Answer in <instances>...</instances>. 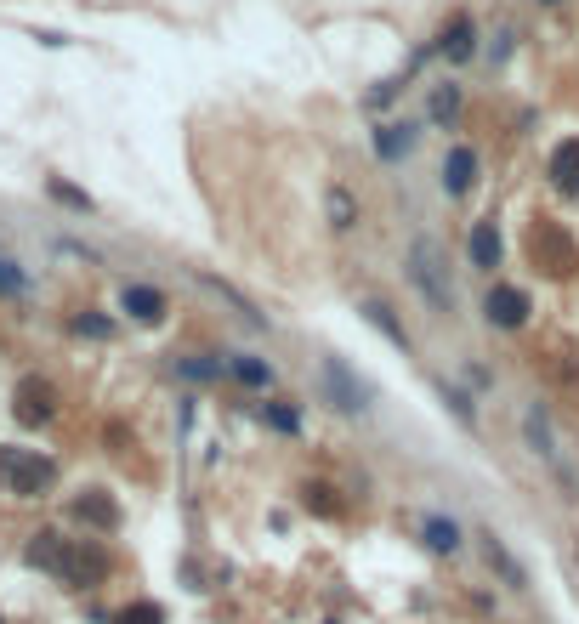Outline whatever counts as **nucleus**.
<instances>
[{"mask_svg": "<svg viewBox=\"0 0 579 624\" xmlns=\"http://www.w3.org/2000/svg\"><path fill=\"white\" fill-rule=\"evenodd\" d=\"M262 420L273 426V432H296V426H301L296 409H284V403H262Z\"/></svg>", "mask_w": 579, "mask_h": 624, "instance_id": "nucleus-25", "label": "nucleus"}, {"mask_svg": "<svg viewBox=\"0 0 579 624\" xmlns=\"http://www.w3.org/2000/svg\"><path fill=\"white\" fill-rule=\"evenodd\" d=\"M29 562L46 568L52 579H63V585H97V579L108 573V556L97 551V545H86V539H63V534H35L29 539Z\"/></svg>", "mask_w": 579, "mask_h": 624, "instance_id": "nucleus-1", "label": "nucleus"}, {"mask_svg": "<svg viewBox=\"0 0 579 624\" xmlns=\"http://www.w3.org/2000/svg\"><path fill=\"white\" fill-rule=\"evenodd\" d=\"M443 403H449V409L460 415V426H466V432H477V409H472V398H466L460 386H449V381H443Z\"/></svg>", "mask_w": 579, "mask_h": 624, "instance_id": "nucleus-24", "label": "nucleus"}, {"mask_svg": "<svg viewBox=\"0 0 579 624\" xmlns=\"http://www.w3.org/2000/svg\"><path fill=\"white\" fill-rule=\"evenodd\" d=\"M545 176H551V188H557L562 199H579V137H562L557 148H551Z\"/></svg>", "mask_w": 579, "mask_h": 624, "instance_id": "nucleus-10", "label": "nucleus"}, {"mask_svg": "<svg viewBox=\"0 0 579 624\" xmlns=\"http://www.w3.org/2000/svg\"><path fill=\"white\" fill-rule=\"evenodd\" d=\"M528 256H534V267H545L551 278H562V273H574V239L562 233L557 222H534L528 227Z\"/></svg>", "mask_w": 579, "mask_h": 624, "instance_id": "nucleus-6", "label": "nucleus"}, {"mask_svg": "<svg viewBox=\"0 0 579 624\" xmlns=\"http://www.w3.org/2000/svg\"><path fill=\"white\" fill-rule=\"evenodd\" d=\"M455 114H460V86H438V91H432V120L449 125Z\"/></svg>", "mask_w": 579, "mask_h": 624, "instance_id": "nucleus-23", "label": "nucleus"}, {"mask_svg": "<svg viewBox=\"0 0 579 624\" xmlns=\"http://www.w3.org/2000/svg\"><path fill=\"white\" fill-rule=\"evenodd\" d=\"M364 318L386 335V341H392V347H404V352H409V330L398 324V318H392V307H386V301H364Z\"/></svg>", "mask_w": 579, "mask_h": 624, "instance_id": "nucleus-18", "label": "nucleus"}, {"mask_svg": "<svg viewBox=\"0 0 579 624\" xmlns=\"http://www.w3.org/2000/svg\"><path fill=\"white\" fill-rule=\"evenodd\" d=\"M404 273H409V284L421 290V301L432 307V318H449L455 312V284H449V267H443V250L432 239H415L409 244V256H404Z\"/></svg>", "mask_w": 579, "mask_h": 624, "instance_id": "nucleus-3", "label": "nucleus"}, {"mask_svg": "<svg viewBox=\"0 0 579 624\" xmlns=\"http://www.w3.org/2000/svg\"><path fill=\"white\" fill-rule=\"evenodd\" d=\"M23 290V267L18 261H0V295H18Z\"/></svg>", "mask_w": 579, "mask_h": 624, "instance_id": "nucleus-28", "label": "nucleus"}, {"mask_svg": "<svg viewBox=\"0 0 579 624\" xmlns=\"http://www.w3.org/2000/svg\"><path fill=\"white\" fill-rule=\"evenodd\" d=\"M540 6H562V0H540Z\"/></svg>", "mask_w": 579, "mask_h": 624, "instance_id": "nucleus-30", "label": "nucleus"}, {"mask_svg": "<svg viewBox=\"0 0 579 624\" xmlns=\"http://www.w3.org/2000/svg\"><path fill=\"white\" fill-rule=\"evenodd\" d=\"M74 330H80V335H97V341H108V335H114V324H108V318H97V312H86V318H74Z\"/></svg>", "mask_w": 579, "mask_h": 624, "instance_id": "nucleus-27", "label": "nucleus"}, {"mask_svg": "<svg viewBox=\"0 0 579 624\" xmlns=\"http://www.w3.org/2000/svg\"><path fill=\"white\" fill-rule=\"evenodd\" d=\"M114 624H165V613H159L154 602H131V607H125V613H120Z\"/></svg>", "mask_w": 579, "mask_h": 624, "instance_id": "nucleus-26", "label": "nucleus"}, {"mask_svg": "<svg viewBox=\"0 0 579 624\" xmlns=\"http://www.w3.org/2000/svg\"><path fill=\"white\" fill-rule=\"evenodd\" d=\"M120 307L137 318V324H159L165 318V295L154 290V284H125L120 290Z\"/></svg>", "mask_w": 579, "mask_h": 624, "instance_id": "nucleus-14", "label": "nucleus"}, {"mask_svg": "<svg viewBox=\"0 0 579 624\" xmlns=\"http://www.w3.org/2000/svg\"><path fill=\"white\" fill-rule=\"evenodd\" d=\"M318 392H324V403H335L341 415H364L369 409V386L358 381L341 358H324V364H318Z\"/></svg>", "mask_w": 579, "mask_h": 624, "instance_id": "nucleus-5", "label": "nucleus"}, {"mask_svg": "<svg viewBox=\"0 0 579 624\" xmlns=\"http://www.w3.org/2000/svg\"><path fill=\"white\" fill-rule=\"evenodd\" d=\"M483 551H489V562H494V568L506 573V585H528V579H523V568H517V556L506 551V539H500V534H483Z\"/></svg>", "mask_w": 579, "mask_h": 624, "instance_id": "nucleus-19", "label": "nucleus"}, {"mask_svg": "<svg viewBox=\"0 0 579 624\" xmlns=\"http://www.w3.org/2000/svg\"><path fill=\"white\" fill-rule=\"evenodd\" d=\"M483 318H489L494 330H523L528 324V295L517 290V284H494V290L483 295Z\"/></svg>", "mask_w": 579, "mask_h": 624, "instance_id": "nucleus-9", "label": "nucleus"}, {"mask_svg": "<svg viewBox=\"0 0 579 624\" xmlns=\"http://www.w3.org/2000/svg\"><path fill=\"white\" fill-rule=\"evenodd\" d=\"M57 483V466L35 449H0V488L18 500H40Z\"/></svg>", "mask_w": 579, "mask_h": 624, "instance_id": "nucleus-4", "label": "nucleus"}, {"mask_svg": "<svg viewBox=\"0 0 579 624\" xmlns=\"http://www.w3.org/2000/svg\"><path fill=\"white\" fill-rule=\"evenodd\" d=\"M335 488H324V483H307L301 488V505L307 511H324V517H341V500H330Z\"/></svg>", "mask_w": 579, "mask_h": 624, "instance_id": "nucleus-22", "label": "nucleus"}, {"mask_svg": "<svg viewBox=\"0 0 579 624\" xmlns=\"http://www.w3.org/2000/svg\"><path fill=\"white\" fill-rule=\"evenodd\" d=\"M324 210H330V227H335V233H352V227H358V199H352L341 182L324 193Z\"/></svg>", "mask_w": 579, "mask_h": 624, "instance_id": "nucleus-17", "label": "nucleus"}, {"mask_svg": "<svg viewBox=\"0 0 579 624\" xmlns=\"http://www.w3.org/2000/svg\"><path fill=\"white\" fill-rule=\"evenodd\" d=\"M228 375H233V381H245L250 392H267V386H273V364H267V358H256V352H233Z\"/></svg>", "mask_w": 579, "mask_h": 624, "instance_id": "nucleus-16", "label": "nucleus"}, {"mask_svg": "<svg viewBox=\"0 0 579 624\" xmlns=\"http://www.w3.org/2000/svg\"><path fill=\"white\" fill-rule=\"evenodd\" d=\"M415 142H421V131H415L409 120H386L381 131H375V154H381L386 165H398V159L415 154Z\"/></svg>", "mask_w": 579, "mask_h": 624, "instance_id": "nucleus-12", "label": "nucleus"}, {"mask_svg": "<svg viewBox=\"0 0 579 624\" xmlns=\"http://www.w3.org/2000/svg\"><path fill=\"white\" fill-rule=\"evenodd\" d=\"M74 517H80V522H91V528H103V534H108V528L120 522V505L108 500L103 488H86V494L74 500Z\"/></svg>", "mask_w": 579, "mask_h": 624, "instance_id": "nucleus-15", "label": "nucleus"}, {"mask_svg": "<svg viewBox=\"0 0 579 624\" xmlns=\"http://www.w3.org/2000/svg\"><path fill=\"white\" fill-rule=\"evenodd\" d=\"M421 534H426V545H432V551H460V528H455V522L426 517V522H421Z\"/></svg>", "mask_w": 579, "mask_h": 624, "instance_id": "nucleus-21", "label": "nucleus"}, {"mask_svg": "<svg viewBox=\"0 0 579 624\" xmlns=\"http://www.w3.org/2000/svg\"><path fill=\"white\" fill-rule=\"evenodd\" d=\"M176 375H182V381H222V369L228 364H216V358H199V352H188V358H176Z\"/></svg>", "mask_w": 579, "mask_h": 624, "instance_id": "nucleus-20", "label": "nucleus"}, {"mask_svg": "<svg viewBox=\"0 0 579 624\" xmlns=\"http://www.w3.org/2000/svg\"><path fill=\"white\" fill-rule=\"evenodd\" d=\"M523 437H528V449L540 454V466L551 471V483L562 488V500H579L574 454H568V443H562L557 420H551V409H545V403H528V409H523Z\"/></svg>", "mask_w": 579, "mask_h": 624, "instance_id": "nucleus-2", "label": "nucleus"}, {"mask_svg": "<svg viewBox=\"0 0 579 624\" xmlns=\"http://www.w3.org/2000/svg\"><path fill=\"white\" fill-rule=\"evenodd\" d=\"M12 415H18L23 426H46V420L57 415V386L46 381V375L18 381V392H12Z\"/></svg>", "mask_w": 579, "mask_h": 624, "instance_id": "nucleus-7", "label": "nucleus"}, {"mask_svg": "<svg viewBox=\"0 0 579 624\" xmlns=\"http://www.w3.org/2000/svg\"><path fill=\"white\" fill-rule=\"evenodd\" d=\"M466 256H472V267H477V273H494V267H500V227H494V216L472 222V239H466Z\"/></svg>", "mask_w": 579, "mask_h": 624, "instance_id": "nucleus-13", "label": "nucleus"}, {"mask_svg": "<svg viewBox=\"0 0 579 624\" xmlns=\"http://www.w3.org/2000/svg\"><path fill=\"white\" fill-rule=\"evenodd\" d=\"M477 171H483V159H477V148L472 142H455V148H449V154H443V193H449V199H466V193L477 188Z\"/></svg>", "mask_w": 579, "mask_h": 624, "instance_id": "nucleus-8", "label": "nucleus"}, {"mask_svg": "<svg viewBox=\"0 0 579 624\" xmlns=\"http://www.w3.org/2000/svg\"><path fill=\"white\" fill-rule=\"evenodd\" d=\"M52 199H63V205H74V210H91V199L80 188H69V182H52Z\"/></svg>", "mask_w": 579, "mask_h": 624, "instance_id": "nucleus-29", "label": "nucleus"}, {"mask_svg": "<svg viewBox=\"0 0 579 624\" xmlns=\"http://www.w3.org/2000/svg\"><path fill=\"white\" fill-rule=\"evenodd\" d=\"M472 52H477V23H472V12H455L438 29V57L443 63H466Z\"/></svg>", "mask_w": 579, "mask_h": 624, "instance_id": "nucleus-11", "label": "nucleus"}]
</instances>
